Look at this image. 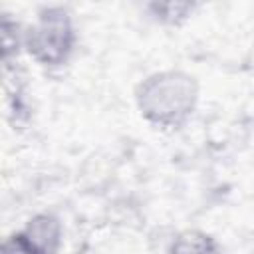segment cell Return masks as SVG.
I'll return each instance as SVG.
<instances>
[{"mask_svg":"<svg viewBox=\"0 0 254 254\" xmlns=\"http://www.w3.org/2000/svg\"><path fill=\"white\" fill-rule=\"evenodd\" d=\"M20 44L24 46V32H18V24L10 22L8 18L2 20V56H4V64L10 62L12 54H18Z\"/></svg>","mask_w":254,"mask_h":254,"instance_id":"obj_6","label":"cell"},{"mask_svg":"<svg viewBox=\"0 0 254 254\" xmlns=\"http://www.w3.org/2000/svg\"><path fill=\"white\" fill-rule=\"evenodd\" d=\"M147 8L151 10V14L159 22H165V24H181L183 20H187L192 14L194 4H189V2H153Z\"/></svg>","mask_w":254,"mask_h":254,"instance_id":"obj_5","label":"cell"},{"mask_svg":"<svg viewBox=\"0 0 254 254\" xmlns=\"http://www.w3.org/2000/svg\"><path fill=\"white\" fill-rule=\"evenodd\" d=\"M196 99L198 85L194 77L177 69L151 73L135 91L137 109L143 119L161 129L181 127L192 115Z\"/></svg>","mask_w":254,"mask_h":254,"instance_id":"obj_1","label":"cell"},{"mask_svg":"<svg viewBox=\"0 0 254 254\" xmlns=\"http://www.w3.org/2000/svg\"><path fill=\"white\" fill-rule=\"evenodd\" d=\"M171 254H222V248L202 230H183L173 240Z\"/></svg>","mask_w":254,"mask_h":254,"instance_id":"obj_4","label":"cell"},{"mask_svg":"<svg viewBox=\"0 0 254 254\" xmlns=\"http://www.w3.org/2000/svg\"><path fill=\"white\" fill-rule=\"evenodd\" d=\"M75 46V28L69 12L62 6H44L34 24L24 32L26 52L46 67L67 62Z\"/></svg>","mask_w":254,"mask_h":254,"instance_id":"obj_2","label":"cell"},{"mask_svg":"<svg viewBox=\"0 0 254 254\" xmlns=\"http://www.w3.org/2000/svg\"><path fill=\"white\" fill-rule=\"evenodd\" d=\"M2 254H42L28 238L24 232L12 234L10 238H6L4 246H2Z\"/></svg>","mask_w":254,"mask_h":254,"instance_id":"obj_7","label":"cell"},{"mask_svg":"<svg viewBox=\"0 0 254 254\" xmlns=\"http://www.w3.org/2000/svg\"><path fill=\"white\" fill-rule=\"evenodd\" d=\"M26 238L42 254H58L62 242V224L52 214H38L30 218L28 226L22 230Z\"/></svg>","mask_w":254,"mask_h":254,"instance_id":"obj_3","label":"cell"}]
</instances>
